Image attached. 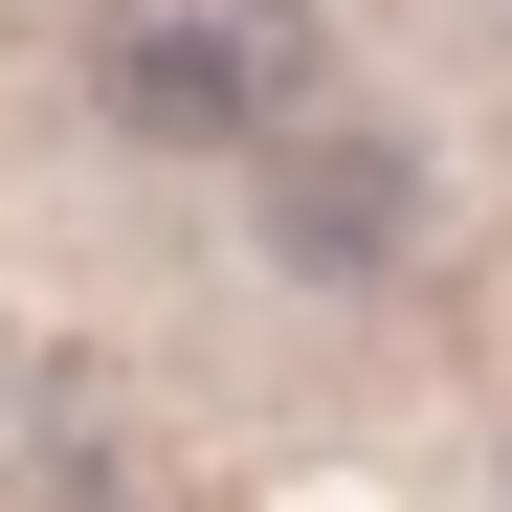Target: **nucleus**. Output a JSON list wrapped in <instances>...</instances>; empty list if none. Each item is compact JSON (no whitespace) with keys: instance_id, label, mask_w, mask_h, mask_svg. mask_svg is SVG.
I'll return each mask as SVG.
<instances>
[{"instance_id":"nucleus-1","label":"nucleus","mask_w":512,"mask_h":512,"mask_svg":"<svg viewBox=\"0 0 512 512\" xmlns=\"http://www.w3.org/2000/svg\"><path fill=\"white\" fill-rule=\"evenodd\" d=\"M90 90L156 156H290L312 134V0H112Z\"/></svg>"},{"instance_id":"nucleus-2","label":"nucleus","mask_w":512,"mask_h":512,"mask_svg":"<svg viewBox=\"0 0 512 512\" xmlns=\"http://www.w3.org/2000/svg\"><path fill=\"white\" fill-rule=\"evenodd\" d=\"M268 223H290V268H379V245L423 223V156L401 134H290L268 156Z\"/></svg>"}]
</instances>
